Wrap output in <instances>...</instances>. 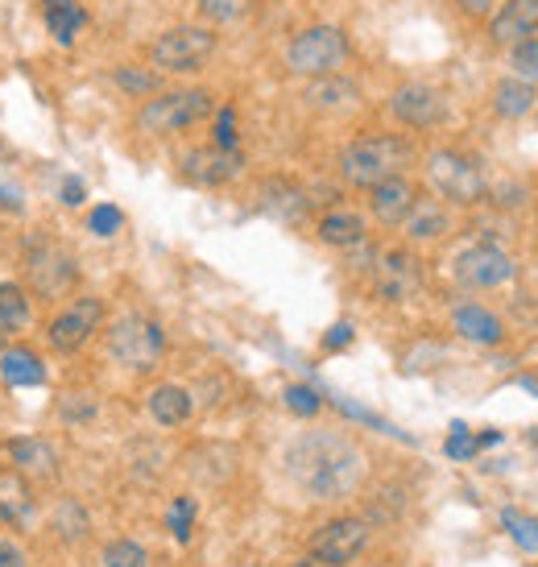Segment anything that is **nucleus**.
Masks as SVG:
<instances>
[{"instance_id":"obj_37","label":"nucleus","mask_w":538,"mask_h":567,"mask_svg":"<svg viewBox=\"0 0 538 567\" xmlns=\"http://www.w3.org/2000/svg\"><path fill=\"white\" fill-rule=\"evenodd\" d=\"M124 224V215L112 204H103V208H96L91 215H87V229L96 232V236H112V232Z\"/></svg>"},{"instance_id":"obj_41","label":"nucleus","mask_w":538,"mask_h":567,"mask_svg":"<svg viewBox=\"0 0 538 567\" xmlns=\"http://www.w3.org/2000/svg\"><path fill=\"white\" fill-rule=\"evenodd\" d=\"M352 344V323H335L328 336H323V348L328 353H335V348H349Z\"/></svg>"},{"instance_id":"obj_18","label":"nucleus","mask_w":538,"mask_h":567,"mask_svg":"<svg viewBox=\"0 0 538 567\" xmlns=\"http://www.w3.org/2000/svg\"><path fill=\"white\" fill-rule=\"evenodd\" d=\"M34 514V489L21 468H0V522L25 526Z\"/></svg>"},{"instance_id":"obj_10","label":"nucleus","mask_w":538,"mask_h":567,"mask_svg":"<svg viewBox=\"0 0 538 567\" xmlns=\"http://www.w3.org/2000/svg\"><path fill=\"white\" fill-rule=\"evenodd\" d=\"M29 282L38 295H62L75 282V257L59 241H34L29 245Z\"/></svg>"},{"instance_id":"obj_40","label":"nucleus","mask_w":538,"mask_h":567,"mask_svg":"<svg viewBox=\"0 0 538 567\" xmlns=\"http://www.w3.org/2000/svg\"><path fill=\"white\" fill-rule=\"evenodd\" d=\"M216 146L236 149V116H232V108H220V121H216Z\"/></svg>"},{"instance_id":"obj_16","label":"nucleus","mask_w":538,"mask_h":567,"mask_svg":"<svg viewBox=\"0 0 538 567\" xmlns=\"http://www.w3.org/2000/svg\"><path fill=\"white\" fill-rule=\"evenodd\" d=\"M257 204H261L266 215L282 220V224H298V220L307 215V208H310L307 190L294 187L290 178H266L261 190H257Z\"/></svg>"},{"instance_id":"obj_38","label":"nucleus","mask_w":538,"mask_h":567,"mask_svg":"<svg viewBox=\"0 0 538 567\" xmlns=\"http://www.w3.org/2000/svg\"><path fill=\"white\" fill-rule=\"evenodd\" d=\"M59 406H62V419L66 422H87L91 415H96V402H91V394H66Z\"/></svg>"},{"instance_id":"obj_1","label":"nucleus","mask_w":538,"mask_h":567,"mask_svg":"<svg viewBox=\"0 0 538 567\" xmlns=\"http://www.w3.org/2000/svg\"><path fill=\"white\" fill-rule=\"evenodd\" d=\"M286 472L315 502H340L365 481V452L340 431H307L290 443Z\"/></svg>"},{"instance_id":"obj_30","label":"nucleus","mask_w":538,"mask_h":567,"mask_svg":"<svg viewBox=\"0 0 538 567\" xmlns=\"http://www.w3.org/2000/svg\"><path fill=\"white\" fill-rule=\"evenodd\" d=\"M257 0H199V17L211 25H232L241 22Z\"/></svg>"},{"instance_id":"obj_46","label":"nucleus","mask_w":538,"mask_h":567,"mask_svg":"<svg viewBox=\"0 0 538 567\" xmlns=\"http://www.w3.org/2000/svg\"><path fill=\"white\" fill-rule=\"evenodd\" d=\"M294 567H328V564H319L315 555H307V559H298V564H294Z\"/></svg>"},{"instance_id":"obj_25","label":"nucleus","mask_w":538,"mask_h":567,"mask_svg":"<svg viewBox=\"0 0 538 567\" xmlns=\"http://www.w3.org/2000/svg\"><path fill=\"white\" fill-rule=\"evenodd\" d=\"M0 378H4V385H41V360L29 353V348H4L0 353Z\"/></svg>"},{"instance_id":"obj_2","label":"nucleus","mask_w":538,"mask_h":567,"mask_svg":"<svg viewBox=\"0 0 538 567\" xmlns=\"http://www.w3.org/2000/svg\"><path fill=\"white\" fill-rule=\"evenodd\" d=\"M406 162H411V146L402 137H360L340 153V174L352 187L369 190L393 178V174H402Z\"/></svg>"},{"instance_id":"obj_39","label":"nucleus","mask_w":538,"mask_h":567,"mask_svg":"<svg viewBox=\"0 0 538 567\" xmlns=\"http://www.w3.org/2000/svg\"><path fill=\"white\" fill-rule=\"evenodd\" d=\"M448 456H452V460H468V456H476V440L468 435V427H460V422L452 427V435H448Z\"/></svg>"},{"instance_id":"obj_3","label":"nucleus","mask_w":538,"mask_h":567,"mask_svg":"<svg viewBox=\"0 0 538 567\" xmlns=\"http://www.w3.org/2000/svg\"><path fill=\"white\" fill-rule=\"evenodd\" d=\"M211 112H216V96L204 87H191V91H166V96L145 100L133 116V125H137V133L166 137V133H183V128L199 125Z\"/></svg>"},{"instance_id":"obj_36","label":"nucleus","mask_w":538,"mask_h":567,"mask_svg":"<svg viewBox=\"0 0 538 567\" xmlns=\"http://www.w3.org/2000/svg\"><path fill=\"white\" fill-rule=\"evenodd\" d=\"M117 84L124 91H133V96H149V91H158V75H149V71H133V66H121L117 71Z\"/></svg>"},{"instance_id":"obj_34","label":"nucleus","mask_w":538,"mask_h":567,"mask_svg":"<svg viewBox=\"0 0 538 567\" xmlns=\"http://www.w3.org/2000/svg\"><path fill=\"white\" fill-rule=\"evenodd\" d=\"M170 534L179 539V543H186L191 539V522H195V497H179V502L170 505Z\"/></svg>"},{"instance_id":"obj_9","label":"nucleus","mask_w":538,"mask_h":567,"mask_svg":"<svg viewBox=\"0 0 538 567\" xmlns=\"http://www.w3.org/2000/svg\"><path fill=\"white\" fill-rule=\"evenodd\" d=\"M365 546H369V526L360 522V518H335V522L319 526L310 534V555L328 567L352 564Z\"/></svg>"},{"instance_id":"obj_15","label":"nucleus","mask_w":538,"mask_h":567,"mask_svg":"<svg viewBox=\"0 0 538 567\" xmlns=\"http://www.w3.org/2000/svg\"><path fill=\"white\" fill-rule=\"evenodd\" d=\"M538 34V0H505L501 13L489 25V38L497 46H517Z\"/></svg>"},{"instance_id":"obj_43","label":"nucleus","mask_w":538,"mask_h":567,"mask_svg":"<svg viewBox=\"0 0 538 567\" xmlns=\"http://www.w3.org/2000/svg\"><path fill=\"white\" fill-rule=\"evenodd\" d=\"M468 17H485V13H493V0H455Z\"/></svg>"},{"instance_id":"obj_19","label":"nucleus","mask_w":538,"mask_h":567,"mask_svg":"<svg viewBox=\"0 0 538 567\" xmlns=\"http://www.w3.org/2000/svg\"><path fill=\"white\" fill-rule=\"evenodd\" d=\"M9 460L17 464L21 472H29V477H41V481H50L54 472H59V456H54V447L38 435H21V440H9Z\"/></svg>"},{"instance_id":"obj_13","label":"nucleus","mask_w":538,"mask_h":567,"mask_svg":"<svg viewBox=\"0 0 538 567\" xmlns=\"http://www.w3.org/2000/svg\"><path fill=\"white\" fill-rule=\"evenodd\" d=\"M517 273V266L493 245H476V249L460 252L455 257V278L473 291H493V286H505Z\"/></svg>"},{"instance_id":"obj_29","label":"nucleus","mask_w":538,"mask_h":567,"mask_svg":"<svg viewBox=\"0 0 538 567\" xmlns=\"http://www.w3.org/2000/svg\"><path fill=\"white\" fill-rule=\"evenodd\" d=\"M29 323V298L17 282H0V328L4 332H17Z\"/></svg>"},{"instance_id":"obj_24","label":"nucleus","mask_w":538,"mask_h":567,"mask_svg":"<svg viewBox=\"0 0 538 567\" xmlns=\"http://www.w3.org/2000/svg\"><path fill=\"white\" fill-rule=\"evenodd\" d=\"M149 419L158 427H183L191 419V394L183 385H158L149 394Z\"/></svg>"},{"instance_id":"obj_20","label":"nucleus","mask_w":538,"mask_h":567,"mask_svg":"<svg viewBox=\"0 0 538 567\" xmlns=\"http://www.w3.org/2000/svg\"><path fill=\"white\" fill-rule=\"evenodd\" d=\"M356 100H360L356 84L340 79V75H319V79L307 87V104L319 108V112H352Z\"/></svg>"},{"instance_id":"obj_22","label":"nucleus","mask_w":538,"mask_h":567,"mask_svg":"<svg viewBox=\"0 0 538 567\" xmlns=\"http://www.w3.org/2000/svg\"><path fill=\"white\" fill-rule=\"evenodd\" d=\"M319 241L331 245V249H352V245H360L365 241V220L349 208H335L328 211L323 220H319Z\"/></svg>"},{"instance_id":"obj_32","label":"nucleus","mask_w":538,"mask_h":567,"mask_svg":"<svg viewBox=\"0 0 538 567\" xmlns=\"http://www.w3.org/2000/svg\"><path fill=\"white\" fill-rule=\"evenodd\" d=\"M510 63H514V75L526 79V84H538V38H526V42L510 46Z\"/></svg>"},{"instance_id":"obj_47","label":"nucleus","mask_w":538,"mask_h":567,"mask_svg":"<svg viewBox=\"0 0 538 567\" xmlns=\"http://www.w3.org/2000/svg\"><path fill=\"white\" fill-rule=\"evenodd\" d=\"M4 344H9V332H4V328H0V353H4Z\"/></svg>"},{"instance_id":"obj_5","label":"nucleus","mask_w":538,"mask_h":567,"mask_svg":"<svg viewBox=\"0 0 538 567\" xmlns=\"http://www.w3.org/2000/svg\"><path fill=\"white\" fill-rule=\"evenodd\" d=\"M108 353L117 365L133 369V373H149L166 353V332L158 319L149 316H124L117 328L108 332Z\"/></svg>"},{"instance_id":"obj_17","label":"nucleus","mask_w":538,"mask_h":567,"mask_svg":"<svg viewBox=\"0 0 538 567\" xmlns=\"http://www.w3.org/2000/svg\"><path fill=\"white\" fill-rule=\"evenodd\" d=\"M414 199H418V190H414L402 174H393V178H386V183L369 187V208L381 224H402L406 211L414 208Z\"/></svg>"},{"instance_id":"obj_7","label":"nucleus","mask_w":538,"mask_h":567,"mask_svg":"<svg viewBox=\"0 0 538 567\" xmlns=\"http://www.w3.org/2000/svg\"><path fill=\"white\" fill-rule=\"evenodd\" d=\"M427 174H431L435 190L448 195L452 204H480L485 190H489L480 167H476L473 158L455 153V149H435L431 158H427Z\"/></svg>"},{"instance_id":"obj_42","label":"nucleus","mask_w":538,"mask_h":567,"mask_svg":"<svg viewBox=\"0 0 538 567\" xmlns=\"http://www.w3.org/2000/svg\"><path fill=\"white\" fill-rule=\"evenodd\" d=\"M0 567H29V559H25V551H21L17 543H4V539H0Z\"/></svg>"},{"instance_id":"obj_45","label":"nucleus","mask_w":538,"mask_h":567,"mask_svg":"<svg viewBox=\"0 0 538 567\" xmlns=\"http://www.w3.org/2000/svg\"><path fill=\"white\" fill-rule=\"evenodd\" d=\"M493 443H501V431H485V435L476 440V452H480V447H493Z\"/></svg>"},{"instance_id":"obj_6","label":"nucleus","mask_w":538,"mask_h":567,"mask_svg":"<svg viewBox=\"0 0 538 567\" xmlns=\"http://www.w3.org/2000/svg\"><path fill=\"white\" fill-rule=\"evenodd\" d=\"M216 54V34L204 29V25H174L166 29L162 38L154 42L149 59L162 71H174V75H186V71H199Z\"/></svg>"},{"instance_id":"obj_11","label":"nucleus","mask_w":538,"mask_h":567,"mask_svg":"<svg viewBox=\"0 0 538 567\" xmlns=\"http://www.w3.org/2000/svg\"><path fill=\"white\" fill-rule=\"evenodd\" d=\"M372 286L386 303H406L418 295L423 286V266L418 257H411L406 249H390L377 257V270H372Z\"/></svg>"},{"instance_id":"obj_14","label":"nucleus","mask_w":538,"mask_h":567,"mask_svg":"<svg viewBox=\"0 0 538 567\" xmlns=\"http://www.w3.org/2000/svg\"><path fill=\"white\" fill-rule=\"evenodd\" d=\"M241 167H245V158L236 149H220V146L191 149L183 158V174L191 183H199V187H220L228 178H236Z\"/></svg>"},{"instance_id":"obj_12","label":"nucleus","mask_w":538,"mask_h":567,"mask_svg":"<svg viewBox=\"0 0 538 567\" xmlns=\"http://www.w3.org/2000/svg\"><path fill=\"white\" fill-rule=\"evenodd\" d=\"M390 112L411 128H435L448 116V100L431 84H402L390 96Z\"/></svg>"},{"instance_id":"obj_8","label":"nucleus","mask_w":538,"mask_h":567,"mask_svg":"<svg viewBox=\"0 0 538 567\" xmlns=\"http://www.w3.org/2000/svg\"><path fill=\"white\" fill-rule=\"evenodd\" d=\"M100 323H103V303L96 295H83L62 316H54L46 323V340H50L54 353H80L83 344L100 332Z\"/></svg>"},{"instance_id":"obj_33","label":"nucleus","mask_w":538,"mask_h":567,"mask_svg":"<svg viewBox=\"0 0 538 567\" xmlns=\"http://www.w3.org/2000/svg\"><path fill=\"white\" fill-rule=\"evenodd\" d=\"M103 567H145V551L129 539H117L103 546Z\"/></svg>"},{"instance_id":"obj_35","label":"nucleus","mask_w":538,"mask_h":567,"mask_svg":"<svg viewBox=\"0 0 538 567\" xmlns=\"http://www.w3.org/2000/svg\"><path fill=\"white\" fill-rule=\"evenodd\" d=\"M286 406L294 410V415H303V419H315V415H319V406H323V398H319L310 385H290Z\"/></svg>"},{"instance_id":"obj_31","label":"nucleus","mask_w":538,"mask_h":567,"mask_svg":"<svg viewBox=\"0 0 538 567\" xmlns=\"http://www.w3.org/2000/svg\"><path fill=\"white\" fill-rule=\"evenodd\" d=\"M501 522L510 526V534H514V543L522 551H530L538 555V518H526V514H514V509H505V518Z\"/></svg>"},{"instance_id":"obj_48","label":"nucleus","mask_w":538,"mask_h":567,"mask_svg":"<svg viewBox=\"0 0 538 567\" xmlns=\"http://www.w3.org/2000/svg\"><path fill=\"white\" fill-rule=\"evenodd\" d=\"M241 567H257V564H241Z\"/></svg>"},{"instance_id":"obj_26","label":"nucleus","mask_w":538,"mask_h":567,"mask_svg":"<svg viewBox=\"0 0 538 567\" xmlns=\"http://www.w3.org/2000/svg\"><path fill=\"white\" fill-rule=\"evenodd\" d=\"M455 332L473 344H497L501 340V319L485 307H460L455 311Z\"/></svg>"},{"instance_id":"obj_44","label":"nucleus","mask_w":538,"mask_h":567,"mask_svg":"<svg viewBox=\"0 0 538 567\" xmlns=\"http://www.w3.org/2000/svg\"><path fill=\"white\" fill-rule=\"evenodd\" d=\"M62 195H66V204H83V183H80V178H66Z\"/></svg>"},{"instance_id":"obj_49","label":"nucleus","mask_w":538,"mask_h":567,"mask_svg":"<svg viewBox=\"0 0 538 567\" xmlns=\"http://www.w3.org/2000/svg\"><path fill=\"white\" fill-rule=\"evenodd\" d=\"M369 567H381V564H369Z\"/></svg>"},{"instance_id":"obj_4","label":"nucleus","mask_w":538,"mask_h":567,"mask_svg":"<svg viewBox=\"0 0 538 567\" xmlns=\"http://www.w3.org/2000/svg\"><path fill=\"white\" fill-rule=\"evenodd\" d=\"M349 38L335 29V25H310L303 29L286 50V66L294 75H307V79H319V75H340V66L349 63Z\"/></svg>"},{"instance_id":"obj_28","label":"nucleus","mask_w":538,"mask_h":567,"mask_svg":"<svg viewBox=\"0 0 538 567\" xmlns=\"http://www.w3.org/2000/svg\"><path fill=\"white\" fill-rule=\"evenodd\" d=\"M50 526H54V534H59L62 543H80V539H87V530H91V518H87V509L75 497H62L54 505V514H50Z\"/></svg>"},{"instance_id":"obj_27","label":"nucleus","mask_w":538,"mask_h":567,"mask_svg":"<svg viewBox=\"0 0 538 567\" xmlns=\"http://www.w3.org/2000/svg\"><path fill=\"white\" fill-rule=\"evenodd\" d=\"M83 22H87V13L80 9V0H46V25H50V34H54L62 46L75 42Z\"/></svg>"},{"instance_id":"obj_23","label":"nucleus","mask_w":538,"mask_h":567,"mask_svg":"<svg viewBox=\"0 0 538 567\" xmlns=\"http://www.w3.org/2000/svg\"><path fill=\"white\" fill-rule=\"evenodd\" d=\"M535 104H538L535 84H526V79H517V75H510V79H497L493 84V112L497 116L517 121V116H526Z\"/></svg>"},{"instance_id":"obj_21","label":"nucleus","mask_w":538,"mask_h":567,"mask_svg":"<svg viewBox=\"0 0 538 567\" xmlns=\"http://www.w3.org/2000/svg\"><path fill=\"white\" fill-rule=\"evenodd\" d=\"M402 229H406L411 241H439L443 232L452 229V220H448V211H443L439 199H414V208L406 211Z\"/></svg>"}]
</instances>
